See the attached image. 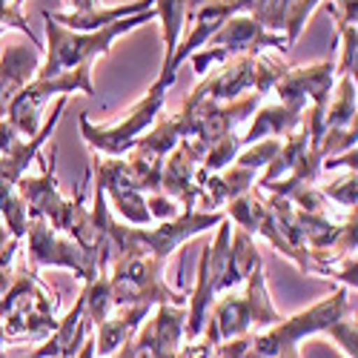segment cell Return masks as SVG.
Masks as SVG:
<instances>
[{"label":"cell","instance_id":"cell-8","mask_svg":"<svg viewBox=\"0 0 358 358\" xmlns=\"http://www.w3.org/2000/svg\"><path fill=\"white\" fill-rule=\"evenodd\" d=\"M164 261H155L141 252H124L109 264V292L115 307H158V304H178L187 307L184 292L172 289L164 281Z\"/></svg>","mask_w":358,"mask_h":358},{"label":"cell","instance_id":"cell-41","mask_svg":"<svg viewBox=\"0 0 358 358\" xmlns=\"http://www.w3.org/2000/svg\"><path fill=\"white\" fill-rule=\"evenodd\" d=\"M3 32H6V29H3V26H0V35H3Z\"/></svg>","mask_w":358,"mask_h":358},{"label":"cell","instance_id":"cell-5","mask_svg":"<svg viewBox=\"0 0 358 358\" xmlns=\"http://www.w3.org/2000/svg\"><path fill=\"white\" fill-rule=\"evenodd\" d=\"M227 218V213L215 210H181L175 218L161 221L158 227L146 229V227H132V224H117L115 218H109L106 224V235H109V247H112V258L124 255V252H141L155 261H169V255L187 244L189 238L201 235L203 229H213Z\"/></svg>","mask_w":358,"mask_h":358},{"label":"cell","instance_id":"cell-40","mask_svg":"<svg viewBox=\"0 0 358 358\" xmlns=\"http://www.w3.org/2000/svg\"><path fill=\"white\" fill-rule=\"evenodd\" d=\"M0 358H3V344H0Z\"/></svg>","mask_w":358,"mask_h":358},{"label":"cell","instance_id":"cell-23","mask_svg":"<svg viewBox=\"0 0 358 358\" xmlns=\"http://www.w3.org/2000/svg\"><path fill=\"white\" fill-rule=\"evenodd\" d=\"M238 152H241V138H238V132H227L224 138H218L210 149H206L201 169L203 172H221L224 166H229L235 161Z\"/></svg>","mask_w":358,"mask_h":358},{"label":"cell","instance_id":"cell-20","mask_svg":"<svg viewBox=\"0 0 358 358\" xmlns=\"http://www.w3.org/2000/svg\"><path fill=\"white\" fill-rule=\"evenodd\" d=\"M304 117V115H301ZM310 129H307V124L301 121L298 124V129H292L287 138H281V149L275 152V158L264 166V175H258L255 178V187L261 189V187H266L270 181H278V178H284L298 161H301L307 152H310Z\"/></svg>","mask_w":358,"mask_h":358},{"label":"cell","instance_id":"cell-36","mask_svg":"<svg viewBox=\"0 0 358 358\" xmlns=\"http://www.w3.org/2000/svg\"><path fill=\"white\" fill-rule=\"evenodd\" d=\"M184 3H187V20L195 15V9L201 6V3H206V0H184Z\"/></svg>","mask_w":358,"mask_h":358},{"label":"cell","instance_id":"cell-25","mask_svg":"<svg viewBox=\"0 0 358 358\" xmlns=\"http://www.w3.org/2000/svg\"><path fill=\"white\" fill-rule=\"evenodd\" d=\"M278 149H281V138H264V141H255V143H250V146L244 149V152H238V155H235V164L261 172L266 164L275 158Z\"/></svg>","mask_w":358,"mask_h":358},{"label":"cell","instance_id":"cell-3","mask_svg":"<svg viewBox=\"0 0 358 358\" xmlns=\"http://www.w3.org/2000/svg\"><path fill=\"white\" fill-rule=\"evenodd\" d=\"M152 20H158L155 6L146 9V12H138V15H129L124 20H115L103 29H95V32H72V29L55 23L49 12H43L46 46H43V64H41L35 78H55V75L69 72V69L92 66L95 57L112 52V43L117 38H124L127 32H132V29H138L143 23H152Z\"/></svg>","mask_w":358,"mask_h":358},{"label":"cell","instance_id":"cell-13","mask_svg":"<svg viewBox=\"0 0 358 358\" xmlns=\"http://www.w3.org/2000/svg\"><path fill=\"white\" fill-rule=\"evenodd\" d=\"M206 155V146L195 138H181L178 146L164 158L161 169V192L172 198L181 210H195L201 181H198V166Z\"/></svg>","mask_w":358,"mask_h":358},{"label":"cell","instance_id":"cell-37","mask_svg":"<svg viewBox=\"0 0 358 358\" xmlns=\"http://www.w3.org/2000/svg\"><path fill=\"white\" fill-rule=\"evenodd\" d=\"M9 238H12V235H9L6 224H3V221H0V250H3V247H6V241H9Z\"/></svg>","mask_w":358,"mask_h":358},{"label":"cell","instance_id":"cell-1","mask_svg":"<svg viewBox=\"0 0 358 358\" xmlns=\"http://www.w3.org/2000/svg\"><path fill=\"white\" fill-rule=\"evenodd\" d=\"M264 264L252 235L241 227H235L229 218L218 224L215 238L203 244L201 261H198V275L195 287L187 298V324H184V341H198L203 333V324L210 318V310L221 292H229L241 287L247 275Z\"/></svg>","mask_w":358,"mask_h":358},{"label":"cell","instance_id":"cell-4","mask_svg":"<svg viewBox=\"0 0 358 358\" xmlns=\"http://www.w3.org/2000/svg\"><path fill=\"white\" fill-rule=\"evenodd\" d=\"M281 318L284 315L275 310L270 289H266L264 264H258L247 275V281L241 284V292L229 289L221 301L213 304L201 338L210 344H221V341H229L238 336H250L255 330H266V327L278 324Z\"/></svg>","mask_w":358,"mask_h":358},{"label":"cell","instance_id":"cell-29","mask_svg":"<svg viewBox=\"0 0 358 358\" xmlns=\"http://www.w3.org/2000/svg\"><path fill=\"white\" fill-rule=\"evenodd\" d=\"M324 336H330V338L344 350V355H347V358H358V330H355V315H347V318L336 321V324H333Z\"/></svg>","mask_w":358,"mask_h":358},{"label":"cell","instance_id":"cell-42","mask_svg":"<svg viewBox=\"0 0 358 358\" xmlns=\"http://www.w3.org/2000/svg\"><path fill=\"white\" fill-rule=\"evenodd\" d=\"M23 358H29V355H23Z\"/></svg>","mask_w":358,"mask_h":358},{"label":"cell","instance_id":"cell-15","mask_svg":"<svg viewBox=\"0 0 358 358\" xmlns=\"http://www.w3.org/2000/svg\"><path fill=\"white\" fill-rule=\"evenodd\" d=\"M92 330H95V324L86 315V304L80 295L78 304L64 318H57V327L41 341V347L29 358H75L78 350L83 347L86 336H92Z\"/></svg>","mask_w":358,"mask_h":358},{"label":"cell","instance_id":"cell-10","mask_svg":"<svg viewBox=\"0 0 358 358\" xmlns=\"http://www.w3.org/2000/svg\"><path fill=\"white\" fill-rule=\"evenodd\" d=\"M69 92H83L92 98L95 95V86H92V66L86 69H69L61 72L55 78H32L20 92L12 98L9 109H6V124L23 135V138H32L41 129V115L43 106L55 98V95H69Z\"/></svg>","mask_w":358,"mask_h":358},{"label":"cell","instance_id":"cell-34","mask_svg":"<svg viewBox=\"0 0 358 358\" xmlns=\"http://www.w3.org/2000/svg\"><path fill=\"white\" fill-rule=\"evenodd\" d=\"M338 166H347V169L358 166V152L355 149H347V152H341V155H333V158L321 161V169H338Z\"/></svg>","mask_w":358,"mask_h":358},{"label":"cell","instance_id":"cell-12","mask_svg":"<svg viewBox=\"0 0 358 358\" xmlns=\"http://www.w3.org/2000/svg\"><path fill=\"white\" fill-rule=\"evenodd\" d=\"M89 175L95 178V184L103 189L109 210H115L127 224L132 227H149L152 215L146 210V195L132 184L129 169H127V158H109V155H92V166Z\"/></svg>","mask_w":358,"mask_h":358},{"label":"cell","instance_id":"cell-2","mask_svg":"<svg viewBox=\"0 0 358 358\" xmlns=\"http://www.w3.org/2000/svg\"><path fill=\"white\" fill-rule=\"evenodd\" d=\"M66 98L69 95H57V103L49 112L46 124H41L38 135H32V138L17 135L6 124V117H0V218H3L9 235L17 238V241L26 235V224H29L26 203L17 192V181L26 175V169L35 164L41 149L49 143L57 121H61V115L66 109Z\"/></svg>","mask_w":358,"mask_h":358},{"label":"cell","instance_id":"cell-17","mask_svg":"<svg viewBox=\"0 0 358 358\" xmlns=\"http://www.w3.org/2000/svg\"><path fill=\"white\" fill-rule=\"evenodd\" d=\"M255 178H258L255 169L238 166V164L232 161V164L224 166L221 172H210V175L203 178L195 206H201V210H206V213H215V210H221V206H227L232 198L250 192V189L255 187Z\"/></svg>","mask_w":358,"mask_h":358},{"label":"cell","instance_id":"cell-30","mask_svg":"<svg viewBox=\"0 0 358 358\" xmlns=\"http://www.w3.org/2000/svg\"><path fill=\"white\" fill-rule=\"evenodd\" d=\"M20 6H23L20 0H0V26H3V29H17V32H23L35 46H43V43L38 41V35L32 32V26L26 23Z\"/></svg>","mask_w":358,"mask_h":358},{"label":"cell","instance_id":"cell-32","mask_svg":"<svg viewBox=\"0 0 358 358\" xmlns=\"http://www.w3.org/2000/svg\"><path fill=\"white\" fill-rule=\"evenodd\" d=\"M20 250V241L17 238H9L6 247L0 250V298L6 295V289L12 287L15 281V270H12V261H15V252Z\"/></svg>","mask_w":358,"mask_h":358},{"label":"cell","instance_id":"cell-22","mask_svg":"<svg viewBox=\"0 0 358 358\" xmlns=\"http://www.w3.org/2000/svg\"><path fill=\"white\" fill-rule=\"evenodd\" d=\"M155 15L164 29V64H169L187 26V3L184 0H155Z\"/></svg>","mask_w":358,"mask_h":358},{"label":"cell","instance_id":"cell-33","mask_svg":"<svg viewBox=\"0 0 358 358\" xmlns=\"http://www.w3.org/2000/svg\"><path fill=\"white\" fill-rule=\"evenodd\" d=\"M146 210L158 221H169V218H175L178 213H181V206H178L172 198H166L164 192H155V195H146Z\"/></svg>","mask_w":358,"mask_h":358},{"label":"cell","instance_id":"cell-24","mask_svg":"<svg viewBox=\"0 0 358 358\" xmlns=\"http://www.w3.org/2000/svg\"><path fill=\"white\" fill-rule=\"evenodd\" d=\"M287 64L281 61V57H273V55H264V52H258L255 55V92L258 95H270L273 89H275V83L287 75Z\"/></svg>","mask_w":358,"mask_h":358},{"label":"cell","instance_id":"cell-6","mask_svg":"<svg viewBox=\"0 0 358 358\" xmlns=\"http://www.w3.org/2000/svg\"><path fill=\"white\" fill-rule=\"evenodd\" d=\"M175 80H178V72L161 66V75L155 78L152 86L146 89V95L127 112L124 121L115 124V127H95L86 115H78V127H80L83 141L92 146L98 155L124 158L129 149L138 143V138H143V132L152 129V124L164 115L166 95H169V89H172Z\"/></svg>","mask_w":358,"mask_h":358},{"label":"cell","instance_id":"cell-7","mask_svg":"<svg viewBox=\"0 0 358 358\" xmlns=\"http://www.w3.org/2000/svg\"><path fill=\"white\" fill-rule=\"evenodd\" d=\"M57 295H52L35 270L20 266L12 287L0 298V321L6 338H35L43 341L57 327Z\"/></svg>","mask_w":358,"mask_h":358},{"label":"cell","instance_id":"cell-21","mask_svg":"<svg viewBox=\"0 0 358 358\" xmlns=\"http://www.w3.org/2000/svg\"><path fill=\"white\" fill-rule=\"evenodd\" d=\"M355 98H358V92H355V78H350V75L338 78V83L333 86L330 103H327V112H324V129L355 127V115H358Z\"/></svg>","mask_w":358,"mask_h":358},{"label":"cell","instance_id":"cell-28","mask_svg":"<svg viewBox=\"0 0 358 358\" xmlns=\"http://www.w3.org/2000/svg\"><path fill=\"white\" fill-rule=\"evenodd\" d=\"M355 141H358V127L324 129L321 143H318L321 161H324V158H333V155H341V152H347V149H355Z\"/></svg>","mask_w":358,"mask_h":358},{"label":"cell","instance_id":"cell-35","mask_svg":"<svg viewBox=\"0 0 358 358\" xmlns=\"http://www.w3.org/2000/svg\"><path fill=\"white\" fill-rule=\"evenodd\" d=\"M69 3H72V15H78V17H89L101 9V0H69Z\"/></svg>","mask_w":358,"mask_h":358},{"label":"cell","instance_id":"cell-9","mask_svg":"<svg viewBox=\"0 0 358 358\" xmlns=\"http://www.w3.org/2000/svg\"><path fill=\"white\" fill-rule=\"evenodd\" d=\"M264 49H278L287 55V41L278 32H270L250 15H229L215 32L210 35L198 52H192L187 61H192L195 75H206L215 64H224L235 55H258Z\"/></svg>","mask_w":358,"mask_h":358},{"label":"cell","instance_id":"cell-14","mask_svg":"<svg viewBox=\"0 0 358 358\" xmlns=\"http://www.w3.org/2000/svg\"><path fill=\"white\" fill-rule=\"evenodd\" d=\"M43 64V46L9 43L0 55V117L6 115L12 98L38 75Z\"/></svg>","mask_w":358,"mask_h":358},{"label":"cell","instance_id":"cell-26","mask_svg":"<svg viewBox=\"0 0 358 358\" xmlns=\"http://www.w3.org/2000/svg\"><path fill=\"white\" fill-rule=\"evenodd\" d=\"M321 192H324L327 201L344 206V210H355V203H358V175H355V169L341 175L338 181L321 187Z\"/></svg>","mask_w":358,"mask_h":358},{"label":"cell","instance_id":"cell-16","mask_svg":"<svg viewBox=\"0 0 358 358\" xmlns=\"http://www.w3.org/2000/svg\"><path fill=\"white\" fill-rule=\"evenodd\" d=\"M201 89L215 103H229L241 95L255 92V55H235L224 61L218 72L201 80Z\"/></svg>","mask_w":358,"mask_h":358},{"label":"cell","instance_id":"cell-11","mask_svg":"<svg viewBox=\"0 0 358 358\" xmlns=\"http://www.w3.org/2000/svg\"><path fill=\"white\" fill-rule=\"evenodd\" d=\"M26 258L29 270H43V266H61V270H72L78 278L92 281L98 275V258L92 252H86L78 241H72L69 235L55 232L46 218L29 215L26 224Z\"/></svg>","mask_w":358,"mask_h":358},{"label":"cell","instance_id":"cell-18","mask_svg":"<svg viewBox=\"0 0 358 358\" xmlns=\"http://www.w3.org/2000/svg\"><path fill=\"white\" fill-rule=\"evenodd\" d=\"M152 313V307H115L101 324H98V336H95V355L109 358L121 344H127L138 327L146 321V315Z\"/></svg>","mask_w":358,"mask_h":358},{"label":"cell","instance_id":"cell-31","mask_svg":"<svg viewBox=\"0 0 358 358\" xmlns=\"http://www.w3.org/2000/svg\"><path fill=\"white\" fill-rule=\"evenodd\" d=\"M355 270H358L355 255H344V258H336V261H330V264H318V266H315L318 275L336 278V281H341L344 287H352V289H355V284H358Z\"/></svg>","mask_w":358,"mask_h":358},{"label":"cell","instance_id":"cell-38","mask_svg":"<svg viewBox=\"0 0 358 358\" xmlns=\"http://www.w3.org/2000/svg\"><path fill=\"white\" fill-rule=\"evenodd\" d=\"M275 358H301V352H298V350H289V352H281V355H275Z\"/></svg>","mask_w":358,"mask_h":358},{"label":"cell","instance_id":"cell-19","mask_svg":"<svg viewBox=\"0 0 358 358\" xmlns=\"http://www.w3.org/2000/svg\"><path fill=\"white\" fill-rule=\"evenodd\" d=\"M301 115H304V109H295L287 103H275V106L261 103L250 117L252 124H250L247 135L241 138V146H250V143L264 141V138H287L292 129H298Z\"/></svg>","mask_w":358,"mask_h":358},{"label":"cell","instance_id":"cell-39","mask_svg":"<svg viewBox=\"0 0 358 358\" xmlns=\"http://www.w3.org/2000/svg\"><path fill=\"white\" fill-rule=\"evenodd\" d=\"M0 344H6V330H3V321H0Z\"/></svg>","mask_w":358,"mask_h":358},{"label":"cell","instance_id":"cell-27","mask_svg":"<svg viewBox=\"0 0 358 358\" xmlns=\"http://www.w3.org/2000/svg\"><path fill=\"white\" fill-rule=\"evenodd\" d=\"M321 0H289V12H287V29H284V38L287 46H295V41L301 38L304 26L310 20V15L315 12V6Z\"/></svg>","mask_w":358,"mask_h":358}]
</instances>
